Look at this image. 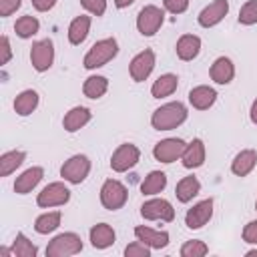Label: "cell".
Instances as JSON below:
<instances>
[{
  "label": "cell",
  "mask_w": 257,
  "mask_h": 257,
  "mask_svg": "<svg viewBox=\"0 0 257 257\" xmlns=\"http://www.w3.org/2000/svg\"><path fill=\"white\" fill-rule=\"evenodd\" d=\"M187 116H189L187 106L179 100H173V102L159 106L151 114V124L155 131H173V128L181 126L187 120Z\"/></svg>",
  "instance_id": "cell-1"
},
{
  "label": "cell",
  "mask_w": 257,
  "mask_h": 257,
  "mask_svg": "<svg viewBox=\"0 0 257 257\" xmlns=\"http://www.w3.org/2000/svg\"><path fill=\"white\" fill-rule=\"evenodd\" d=\"M118 54V42L114 36H108V38H102V40H96L90 50L84 54V68L86 70H94V68H100L104 66L106 62H110L114 56Z\"/></svg>",
  "instance_id": "cell-2"
},
{
  "label": "cell",
  "mask_w": 257,
  "mask_h": 257,
  "mask_svg": "<svg viewBox=\"0 0 257 257\" xmlns=\"http://www.w3.org/2000/svg\"><path fill=\"white\" fill-rule=\"evenodd\" d=\"M80 251H82V239L72 231L56 235L46 245V257H68V255H76Z\"/></svg>",
  "instance_id": "cell-3"
},
{
  "label": "cell",
  "mask_w": 257,
  "mask_h": 257,
  "mask_svg": "<svg viewBox=\"0 0 257 257\" xmlns=\"http://www.w3.org/2000/svg\"><path fill=\"white\" fill-rule=\"evenodd\" d=\"M126 199H128V191H126V187H124L120 181H116V179H106V181L102 183V187H100V203H102L104 209H108V211H118V209L124 207Z\"/></svg>",
  "instance_id": "cell-4"
},
{
  "label": "cell",
  "mask_w": 257,
  "mask_h": 257,
  "mask_svg": "<svg viewBox=\"0 0 257 257\" xmlns=\"http://www.w3.org/2000/svg\"><path fill=\"white\" fill-rule=\"evenodd\" d=\"M90 173V159L86 155H72L60 167V177L70 185H80Z\"/></svg>",
  "instance_id": "cell-5"
},
{
  "label": "cell",
  "mask_w": 257,
  "mask_h": 257,
  "mask_svg": "<svg viewBox=\"0 0 257 257\" xmlns=\"http://www.w3.org/2000/svg\"><path fill=\"white\" fill-rule=\"evenodd\" d=\"M163 22H165V12L155 4H147L141 8L137 16V30L143 36H155L163 26Z\"/></svg>",
  "instance_id": "cell-6"
},
{
  "label": "cell",
  "mask_w": 257,
  "mask_h": 257,
  "mask_svg": "<svg viewBox=\"0 0 257 257\" xmlns=\"http://www.w3.org/2000/svg\"><path fill=\"white\" fill-rule=\"evenodd\" d=\"M70 201V189L60 183V181H54V183H48L36 197V205L42 207V209H50V207H60V205H66Z\"/></svg>",
  "instance_id": "cell-7"
},
{
  "label": "cell",
  "mask_w": 257,
  "mask_h": 257,
  "mask_svg": "<svg viewBox=\"0 0 257 257\" xmlns=\"http://www.w3.org/2000/svg\"><path fill=\"white\" fill-rule=\"evenodd\" d=\"M141 161V151L133 143H122L116 147V151L110 157V169L114 173H126Z\"/></svg>",
  "instance_id": "cell-8"
},
{
  "label": "cell",
  "mask_w": 257,
  "mask_h": 257,
  "mask_svg": "<svg viewBox=\"0 0 257 257\" xmlns=\"http://www.w3.org/2000/svg\"><path fill=\"white\" fill-rule=\"evenodd\" d=\"M30 62L36 72H46L54 62V42L50 38L32 42L30 48Z\"/></svg>",
  "instance_id": "cell-9"
},
{
  "label": "cell",
  "mask_w": 257,
  "mask_h": 257,
  "mask_svg": "<svg viewBox=\"0 0 257 257\" xmlns=\"http://www.w3.org/2000/svg\"><path fill=\"white\" fill-rule=\"evenodd\" d=\"M185 147L187 143L183 139H177V137H171V139H163L159 141L155 147H153V157L159 161V163H175L177 159L183 157L185 153Z\"/></svg>",
  "instance_id": "cell-10"
},
{
  "label": "cell",
  "mask_w": 257,
  "mask_h": 257,
  "mask_svg": "<svg viewBox=\"0 0 257 257\" xmlns=\"http://www.w3.org/2000/svg\"><path fill=\"white\" fill-rule=\"evenodd\" d=\"M141 215L147 221H167L171 223L175 219V209L167 199H149L141 205Z\"/></svg>",
  "instance_id": "cell-11"
},
{
  "label": "cell",
  "mask_w": 257,
  "mask_h": 257,
  "mask_svg": "<svg viewBox=\"0 0 257 257\" xmlns=\"http://www.w3.org/2000/svg\"><path fill=\"white\" fill-rule=\"evenodd\" d=\"M155 52L151 50V48H145V50H141L133 60H131V64H128V72H131V78L135 80V82H143V80H147L149 76H151V72H153V68H155Z\"/></svg>",
  "instance_id": "cell-12"
},
{
  "label": "cell",
  "mask_w": 257,
  "mask_h": 257,
  "mask_svg": "<svg viewBox=\"0 0 257 257\" xmlns=\"http://www.w3.org/2000/svg\"><path fill=\"white\" fill-rule=\"evenodd\" d=\"M213 217V199H203L197 205H193L185 215V225L189 229H201L205 227Z\"/></svg>",
  "instance_id": "cell-13"
},
{
  "label": "cell",
  "mask_w": 257,
  "mask_h": 257,
  "mask_svg": "<svg viewBox=\"0 0 257 257\" xmlns=\"http://www.w3.org/2000/svg\"><path fill=\"white\" fill-rule=\"evenodd\" d=\"M227 12H229V0H213L209 6H205L199 12L197 22L203 28H213L227 16Z\"/></svg>",
  "instance_id": "cell-14"
},
{
  "label": "cell",
  "mask_w": 257,
  "mask_h": 257,
  "mask_svg": "<svg viewBox=\"0 0 257 257\" xmlns=\"http://www.w3.org/2000/svg\"><path fill=\"white\" fill-rule=\"evenodd\" d=\"M209 76H211V80L217 82V84H229V82L235 78V64H233V60L227 58V56H219V58L211 64Z\"/></svg>",
  "instance_id": "cell-15"
},
{
  "label": "cell",
  "mask_w": 257,
  "mask_h": 257,
  "mask_svg": "<svg viewBox=\"0 0 257 257\" xmlns=\"http://www.w3.org/2000/svg\"><path fill=\"white\" fill-rule=\"evenodd\" d=\"M215 100H217V90L211 88V86H207V84H199V86H195V88L189 90V102L197 110L211 108L215 104Z\"/></svg>",
  "instance_id": "cell-16"
},
{
  "label": "cell",
  "mask_w": 257,
  "mask_h": 257,
  "mask_svg": "<svg viewBox=\"0 0 257 257\" xmlns=\"http://www.w3.org/2000/svg\"><path fill=\"white\" fill-rule=\"evenodd\" d=\"M90 118H92L90 108H86V106H72V108L64 114L62 126H64L66 133H76V131H80L82 126H86V124L90 122Z\"/></svg>",
  "instance_id": "cell-17"
},
{
  "label": "cell",
  "mask_w": 257,
  "mask_h": 257,
  "mask_svg": "<svg viewBox=\"0 0 257 257\" xmlns=\"http://www.w3.org/2000/svg\"><path fill=\"white\" fill-rule=\"evenodd\" d=\"M114 239H116V233L108 223H96L88 231V241L94 249H106L114 243Z\"/></svg>",
  "instance_id": "cell-18"
},
{
  "label": "cell",
  "mask_w": 257,
  "mask_h": 257,
  "mask_svg": "<svg viewBox=\"0 0 257 257\" xmlns=\"http://www.w3.org/2000/svg\"><path fill=\"white\" fill-rule=\"evenodd\" d=\"M257 165V151L253 149H243L235 155V159L231 161V173L237 177H247Z\"/></svg>",
  "instance_id": "cell-19"
},
{
  "label": "cell",
  "mask_w": 257,
  "mask_h": 257,
  "mask_svg": "<svg viewBox=\"0 0 257 257\" xmlns=\"http://www.w3.org/2000/svg\"><path fill=\"white\" fill-rule=\"evenodd\" d=\"M42 177H44V169L42 167H30V169H26L22 175L16 177V181H14V193H18V195L30 193L42 181Z\"/></svg>",
  "instance_id": "cell-20"
},
{
  "label": "cell",
  "mask_w": 257,
  "mask_h": 257,
  "mask_svg": "<svg viewBox=\"0 0 257 257\" xmlns=\"http://www.w3.org/2000/svg\"><path fill=\"white\" fill-rule=\"evenodd\" d=\"M135 237L139 241H143L145 245H149L151 249H163L169 245V233L167 231H155V229L145 227V225L135 227Z\"/></svg>",
  "instance_id": "cell-21"
},
{
  "label": "cell",
  "mask_w": 257,
  "mask_h": 257,
  "mask_svg": "<svg viewBox=\"0 0 257 257\" xmlns=\"http://www.w3.org/2000/svg\"><path fill=\"white\" fill-rule=\"evenodd\" d=\"M205 155H207L205 153V143L201 139H193L191 143H187L185 153L181 157L183 167L185 169H197V167H201L205 163Z\"/></svg>",
  "instance_id": "cell-22"
},
{
  "label": "cell",
  "mask_w": 257,
  "mask_h": 257,
  "mask_svg": "<svg viewBox=\"0 0 257 257\" xmlns=\"http://www.w3.org/2000/svg\"><path fill=\"white\" fill-rule=\"evenodd\" d=\"M175 50H177V56H179L181 60L189 62V60L197 58V54L201 52V38L195 36V34H183V36L177 40Z\"/></svg>",
  "instance_id": "cell-23"
},
{
  "label": "cell",
  "mask_w": 257,
  "mask_h": 257,
  "mask_svg": "<svg viewBox=\"0 0 257 257\" xmlns=\"http://www.w3.org/2000/svg\"><path fill=\"white\" fill-rule=\"evenodd\" d=\"M88 30H90V16H86V14L76 16L68 26V42L74 46L82 44L88 36Z\"/></svg>",
  "instance_id": "cell-24"
},
{
  "label": "cell",
  "mask_w": 257,
  "mask_h": 257,
  "mask_svg": "<svg viewBox=\"0 0 257 257\" xmlns=\"http://www.w3.org/2000/svg\"><path fill=\"white\" fill-rule=\"evenodd\" d=\"M177 86H179L177 74L167 72V74H161V76L153 82L151 94H153V98H165V96H171V94L177 90Z\"/></svg>",
  "instance_id": "cell-25"
},
{
  "label": "cell",
  "mask_w": 257,
  "mask_h": 257,
  "mask_svg": "<svg viewBox=\"0 0 257 257\" xmlns=\"http://www.w3.org/2000/svg\"><path fill=\"white\" fill-rule=\"evenodd\" d=\"M38 92L36 90H32V88H26V90H22L16 98H14V110H16V114H20V116H28V114H32L34 110H36V106H38Z\"/></svg>",
  "instance_id": "cell-26"
},
{
  "label": "cell",
  "mask_w": 257,
  "mask_h": 257,
  "mask_svg": "<svg viewBox=\"0 0 257 257\" xmlns=\"http://www.w3.org/2000/svg\"><path fill=\"white\" fill-rule=\"evenodd\" d=\"M199 191H201V183H199V179H197L195 175L183 177V179L177 183V187H175V195H177V199H179L181 203L193 201V197H197Z\"/></svg>",
  "instance_id": "cell-27"
},
{
  "label": "cell",
  "mask_w": 257,
  "mask_h": 257,
  "mask_svg": "<svg viewBox=\"0 0 257 257\" xmlns=\"http://www.w3.org/2000/svg\"><path fill=\"white\" fill-rule=\"evenodd\" d=\"M106 90H108V78H106V76H100V74L88 76V78L84 80V84H82L84 96H86V98H92V100L104 96Z\"/></svg>",
  "instance_id": "cell-28"
},
{
  "label": "cell",
  "mask_w": 257,
  "mask_h": 257,
  "mask_svg": "<svg viewBox=\"0 0 257 257\" xmlns=\"http://www.w3.org/2000/svg\"><path fill=\"white\" fill-rule=\"evenodd\" d=\"M165 187H167V175L163 171H151L141 183V193L153 197V195H159Z\"/></svg>",
  "instance_id": "cell-29"
},
{
  "label": "cell",
  "mask_w": 257,
  "mask_h": 257,
  "mask_svg": "<svg viewBox=\"0 0 257 257\" xmlns=\"http://www.w3.org/2000/svg\"><path fill=\"white\" fill-rule=\"evenodd\" d=\"M60 221H62V213L60 211L42 213L34 221V231L40 233V235H48V233H52V231H56L60 227Z\"/></svg>",
  "instance_id": "cell-30"
},
{
  "label": "cell",
  "mask_w": 257,
  "mask_h": 257,
  "mask_svg": "<svg viewBox=\"0 0 257 257\" xmlns=\"http://www.w3.org/2000/svg\"><path fill=\"white\" fill-rule=\"evenodd\" d=\"M26 161L24 151H8L0 157V177H8Z\"/></svg>",
  "instance_id": "cell-31"
},
{
  "label": "cell",
  "mask_w": 257,
  "mask_h": 257,
  "mask_svg": "<svg viewBox=\"0 0 257 257\" xmlns=\"http://www.w3.org/2000/svg\"><path fill=\"white\" fill-rule=\"evenodd\" d=\"M12 257H36L38 255V247L24 235V233H16V239L12 241Z\"/></svg>",
  "instance_id": "cell-32"
},
{
  "label": "cell",
  "mask_w": 257,
  "mask_h": 257,
  "mask_svg": "<svg viewBox=\"0 0 257 257\" xmlns=\"http://www.w3.org/2000/svg\"><path fill=\"white\" fill-rule=\"evenodd\" d=\"M38 30H40V22H38L36 16L26 14V16H20V18L14 22V32H16V36H20V38H32Z\"/></svg>",
  "instance_id": "cell-33"
},
{
  "label": "cell",
  "mask_w": 257,
  "mask_h": 257,
  "mask_svg": "<svg viewBox=\"0 0 257 257\" xmlns=\"http://www.w3.org/2000/svg\"><path fill=\"white\" fill-rule=\"evenodd\" d=\"M179 253H181V257H203V255L209 253V247L201 239H191V241L183 243Z\"/></svg>",
  "instance_id": "cell-34"
},
{
  "label": "cell",
  "mask_w": 257,
  "mask_h": 257,
  "mask_svg": "<svg viewBox=\"0 0 257 257\" xmlns=\"http://www.w3.org/2000/svg\"><path fill=\"white\" fill-rule=\"evenodd\" d=\"M239 24L253 26L257 24V0H247L239 10Z\"/></svg>",
  "instance_id": "cell-35"
},
{
  "label": "cell",
  "mask_w": 257,
  "mask_h": 257,
  "mask_svg": "<svg viewBox=\"0 0 257 257\" xmlns=\"http://www.w3.org/2000/svg\"><path fill=\"white\" fill-rule=\"evenodd\" d=\"M151 251L153 249L149 245H145L143 241H139V239L124 247V255L126 257H151Z\"/></svg>",
  "instance_id": "cell-36"
},
{
  "label": "cell",
  "mask_w": 257,
  "mask_h": 257,
  "mask_svg": "<svg viewBox=\"0 0 257 257\" xmlns=\"http://www.w3.org/2000/svg\"><path fill=\"white\" fill-rule=\"evenodd\" d=\"M80 4L92 16H102L106 12V0H80Z\"/></svg>",
  "instance_id": "cell-37"
},
{
  "label": "cell",
  "mask_w": 257,
  "mask_h": 257,
  "mask_svg": "<svg viewBox=\"0 0 257 257\" xmlns=\"http://www.w3.org/2000/svg\"><path fill=\"white\" fill-rule=\"evenodd\" d=\"M163 6L171 14H183L189 8V0H163Z\"/></svg>",
  "instance_id": "cell-38"
},
{
  "label": "cell",
  "mask_w": 257,
  "mask_h": 257,
  "mask_svg": "<svg viewBox=\"0 0 257 257\" xmlns=\"http://www.w3.org/2000/svg\"><path fill=\"white\" fill-rule=\"evenodd\" d=\"M243 241L249 245H257V221H249L243 227Z\"/></svg>",
  "instance_id": "cell-39"
},
{
  "label": "cell",
  "mask_w": 257,
  "mask_h": 257,
  "mask_svg": "<svg viewBox=\"0 0 257 257\" xmlns=\"http://www.w3.org/2000/svg\"><path fill=\"white\" fill-rule=\"evenodd\" d=\"M20 4H22V0H0V16L2 18L10 16L12 12H16L20 8Z\"/></svg>",
  "instance_id": "cell-40"
},
{
  "label": "cell",
  "mask_w": 257,
  "mask_h": 257,
  "mask_svg": "<svg viewBox=\"0 0 257 257\" xmlns=\"http://www.w3.org/2000/svg\"><path fill=\"white\" fill-rule=\"evenodd\" d=\"M0 50H2V58H0V62H2V64H8L10 58H12V48H10V40H8V36H2V38H0Z\"/></svg>",
  "instance_id": "cell-41"
},
{
  "label": "cell",
  "mask_w": 257,
  "mask_h": 257,
  "mask_svg": "<svg viewBox=\"0 0 257 257\" xmlns=\"http://www.w3.org/2000/svg\"><path fill=\"white\" fill-rule=\"evenodd\" d=\"M54 4H56V0H32L34 10H38V12H48L54 8Z\"/></svg>",
  "instance_id": "cell-42"
},
{
  "label": "cell",
  "mask_w": 257,
  "mask_h": 257,
  "mask_svg": "<svg viewBox=\"0 0 257 257\" xmlns=\"http://www.w3.org/2000/svg\"><path fill=\"white\" fill-rule=\"evenodd\" d=\"M249 118H251V122H253V124H257V98H255V100H253V104H251Z\"/></svg>",
  "instance_id": "cell-43"
},
{
  "label": "cell",
  "mask_w": 257,
  "mask_h": 257,
  "mask_svg": "<svg viewBox=\"0 0 257 257\" xmlns=\"http://www.w3.org/2000/svg\"><path fill=\"white\" fill-rule=\"evenodd\" d=\"M133 2H135V0H114V6H116V8H128Z\"/></svg>",
  "instance_id": "cell-44"
},
{
  "label": "cell",
  "mask_w": 257,
  "mask_h": 257,
  "mask_svg": "<svg viewBox=\"0 0 257 257\" xmlns=\"http://www.w3.org/2000/svg\"><path fill=\"white\" fill-rule=\"evenodd\" d=\"M247 255H249V257H253V255H257V249H251V251H247Z\"/></svg>",
  "instance_id": "cell-45"
},
{
  "label": "cell",
  "mask_w": 257,
  "mask_h": 257,
  "mask_svg": "<svg viewBox=\"0 0 257 257\" xmlns=\"http://www.w3.org/2000/svg\"><path fill=\"white\" fill-rule=\"evenodd\" d=\"M255 209H257V201H255Z\"/></svg>",
  "instance_id": "cell-46"
}]
</instances>
